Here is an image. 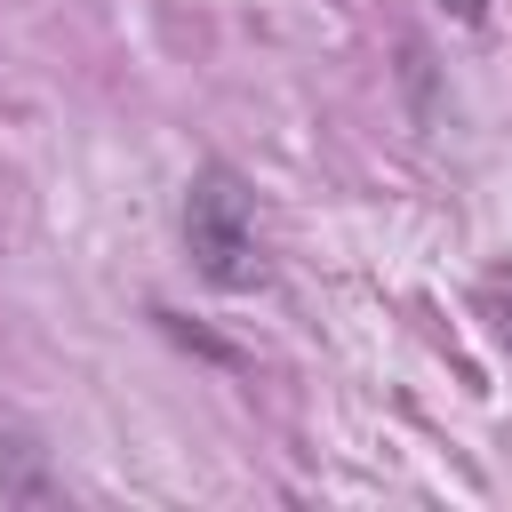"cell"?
Listing matches in <instances>:
<instances>
[{"instance_id": "3", "label": "cell", "mask_w": 512, "mask_h": 512, "mask_svg": "<svg viewBox=\"0 0 512 512\" xmlns=\"http://www.w3.org/2000/svg\"><path fill=\"white\" fill-rule=\"evenodd\" d=\"M496 312H504V320H496V328H504V344H512V296H496Z\"/></svg>"}, {"instance_id": "1", "label": "cell", "mask_w": 512, "mask_h": 512, "mask_svg": "<svg viewBox=\"0 0 512 512\" xmlns=\"http://www.w3.org/2000/svg\"><path fill=\"white\" fill-rule=\"evenodd\" d=\"M184 256L208 288L240 296L264 280V240H256V200L240 184V168L224 160H200L192 184H184Z\"/></svg>"}, {"instance_id": "2", "label": "cell", "mask_w": 512, "mask_h": 512, "mask_svg": "<svg viewBox=\"0 0 512 512\" xmlns=\"http://www.w3.org/2000/svg\"><path fill=\"white\" fill-rule=\"evenodd\" d=\"M440 8H448L456 24H480V16H488V0H440Z\"/></svg>"}]
</instances>
